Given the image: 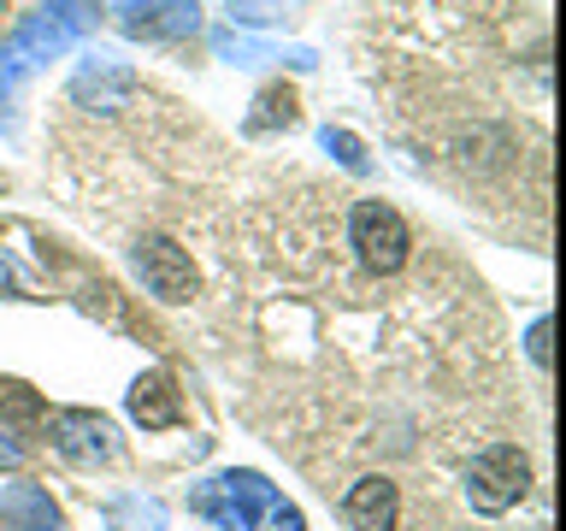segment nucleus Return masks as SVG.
<instances>
[{"label": "nucleus", "mask_w": 566, "mask_h": 531, "mask_svg": "<svg viewBox=\"0 0 566 531\" xmlns=\"http://www.w3.org/2000/svg\"><path fill=\"white\" fill-rule=\"evenodd\" d=\"M348 248H354V260H360V272L396 278L401 266L413 260V225H407L389 201L366 195V201L348 207Z\"/></svg>", "instance_id": "obj_1"}, {"label": "nucleus", "mask_w": 566, "mask_h": 531, "mask_svg": "<svg viewBox=\"0 0 566 531\" xmlns=\"http://www.w3.org/2000/svg\"><path fill=\"white\" fill-rule=\"evenodd\" d=\"M525 478H531L525 455L513 449V442H495V449H484L467 467V496H472L478 513H507L525 496Z\"/></svg>", "instance_id": "obj_2"}, {"label": "nucleus", "mask_w": 566, "mask_h": 531, "mask_svg": "<svg viewBox=\"0 0 566 531\" xmlns=\"http://www.w3.org/2000/svg\"><path fill=\"white\" fill-rule=\"evenodd\" d=\"M136 272L148 283V295H159V301H189L195 295V260H189V248H177L171 237H142L136 242Z\"/></svg>", "instance_id": "obj_3"}, {"label": "nucleus", "mask_w": 566, "mask_h": 531, "mask_svg": "<svg viewBox=\"0 0 566 531\" xmlns=\"http://www.w3.org/2000/svg\"><path fill=\"white\" fill-rule=\"evenodd\" d=\"M343 520H348L354 531H396V520H401V490H396V478L366 472L360 485H348Z\"/></svg>", "instance_id": "obj_4"}, {"label": "nucleus", "mask_w": 566, "mask_h": 531, "mask_svg": "<svg viewBox=\"0 0 566 531\" xmlns=\"http://www.w3.org/2000/svg\"><path fill=\"white\" fill-rule=\"evenodd\" d=\"M53 449L65 460H106L113 455V425L101 414H60L53 419Z\"/></svg>", "instance_id": "obj_5"}, {"label": "nucleus", "mask_w": 566, "mask_h": 531, "mask_svg": "<svg viewBox=\"0 0 566 531\" xmlns=\"http://www.w3.org/2000/svg\"><path fill=\"white\" fill-rule=\"evenodd\" d=\"M130 414H136L142 425H154V431L177 419V389H171L166 372H148V378H136V389H130Z\"/></svg>", "instance_id": "obj_6"}, {"label": "nucleus", "mask_w": 566, "mask_h": 531, "mask_svg": "<svg viewBox=\"0 0 566 531\" xmlns=\"http://www.w3.org/2000/svg\"><path fill=\"white\" fill-rule=\"evenodd\" d=\"M0 419H7V425H35V419H42V396H35L30 384L0 378Z\"/></svg>", "instance_id": "obj_7"}, {"label": "nucleus", "mask_w": 566, "mask_h": 531, "mask_svg": "<svg viewBox=\"0 0 566 531\" xmlns=\"http://www.w3.org/2000/svg\"><path fill=\"white\" fill-rule=\"evenodd\" d=\"M272 531H301V513H295V508H283V513H272Z\"/></svg>", "instance_id": "obj_8"}]
</instances>
